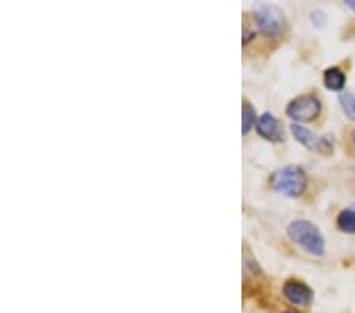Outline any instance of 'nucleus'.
<instances>
[{
	"label": "nucleus",
	"instance_id": "1",
	"mask_svg": "<svg viewBox=\"0 0 355 313\" xmlns=\"http://www.w3.org/2000/svg\"><path fill=\"white\" fill-rule=\"evenodd\" d=\"M288 236L297 246L314 256L325 253V241L319 228L308 220H294L288 226Z\"/></svg>",
	"mask_w": 355,
	"mask_h": 313
},
{
	"label": "nucleus",
	"instance_id": "2",
	"mask_svg": "<svg viewBox=\"0 0 355 313\" xmlns=\"http://www.w3.org/2000/svg\"><path fill=\"white\" fill-rule=\"evenodd\" d=\"M275 192L288 198H299L306 189V174L300 167H286L275 171L270 178Z\"/></svg>",
	"mask_w": 355,
	"mask_h": 313
},
{
	"label": "nucleus",
	"instance_id": "3",
	"mask_svg": "<svg viewBox=\"0 0 355 313\" xmlns=\"http://www.w3.org/2000/svg\"><path fill=\"white\" fill-rule=\"evenodd\" d=\"M254 22L262 33L268 37L282 35L286 28V18L282 8L272 3H257L254 7Z\"/></svg>",
	"mask_w": 355,
	"mask_h": 313
},
{
	"label": "nucleus",
	"instance_id": "4",
	"mask_svg": "<svg viewBox=\"0 0 355 313\" xmlns=\"http://www.w3.org/2000/svg\"><path fill=\"white\" fill-rule=\"evenodd\" d=\"M320 110H322V105H320V100L316 95H300L291 101L286 108V114L292 119V121L297 122H311L316 119Z\"/></svg>",
	"mask_w": 355,
	"mask_h": 313
},
{
	"label": "nucleus",
	"instance_id": "5",
	"mask_svg": "<svg viewBox=\"0 0 355 313\" xmlns=\"http://www.w3.org/2000/svg\"><path fill=\"white\" fill-rule=\"evenodd\" d=\"M291 132L302 146H305L306 149H310L313 152L330 153L331 151H334V138L329 135L319 136L316 133H313L310 128L303 127V125H300V124H292Z\"/></svg>",
	"mask_w": 355,
	"mask_h": 313
},
{
	"label": "nucleus",
	"instance_id": "6",
	"mask_svg": "<svg viewBox=\"0 0 355 313\" xmlns=\"http://www.w3.org/2000/svg\"><path fill=\"white\" fill-rule=\"evenodd\" d=\"M283 294L294 305H308L313 303V289L295 278H291L283 285Z\"/></svg>",
	"mask_w": 355,
	"mask_h": 313
},
{
	"label": "nucleus",
	"instance_id": "7",
	"mask_svg": "<svg viewBox=\"0 0 355 313\" xmlns=\"http://www.w3.org/2000/svg\"><path fill=\"white\" fill-rule=\"evenodd\" d=\"M256 130H257V133H259L262 138L267 141H272V142L284 141L283 124L279 122L272 112L262 114V116L259 117V121H257Z\"/></svg>",
	"mask_w": 355,
	"mask_h": 313
},
{
	"label": "nucleus",
	"instance_id": "8",
	"mask_svg": "<svg viewBox=\"0 0 355 313\" xmlns=\"http://www.w3.org/2000/svg\"><path fill=\"white\" fill-rule=\"evenodd\" d=\"M324 85L329 90H343L346 85V75L338 67H330L324 71Z\"/></svg>",
	"mask_w": 355,
	"mask_h": 313
},
{
	"label": "nucleus",
	"instance_id": "9",
	"mask_svg": "<svg viewBox=\"0 0 355 313\" xmlns=\"http://www.w3.org/2000/svg\"><path fill=\"white\" fill-rule=\"evenodd\" d=\"M336 226L340 228L343 232L354 235L355 232V210L354 209L341 210L340 215H338V219H336Z\"/></svg>",
	"mask_w": 355,
	"mask_h": 313
},
{
	"label": "nucleus",
	"instance_id": "10",
	"mask_svg": "<svg viewBox=\"0 0 355 313\" xmlns=\"http://www.w3.org/2000/svg\"><path fill=\"white\" fill-rule=\"evenodd\" d=\"M256 122V111L254 108L251 106L248 101H243V110H242V132L246 135L253 128V125Z\"/></svg>",
	"mask_w": 355,
	"mask_h": 313
},
{
	"label": "nucleus",
	"instance_id": "11",
	"mask_svg": "<svg viewBox=\"0 0 355 313\" xmlns=\"http://www.w3.org/2000/svg\"><path fill=\"white\" fill-rule=\"evenodd\" d=\"M340 103L346 116L355 121V92H343L340 95Z\"/></svg>",
	"mask_w": 355,
	"mask_h": 313
},
{
	"label": "nucleus",
	"instance_id": "12",
	"mask_svg": "<svg viewBox=\"0 0 355 313\" xmlns=\"http://www.w3.org/2000/svg\"><path fill=\"white\" fill-rule=\"evenodd\" d=\"M346 5H347V7H349V8H351L352 11H355V0H347V2H346Z\"/></svg>",
	"mask_w": 355,
	"mask_h": 313
},
{
	"label": "nucleus",
	"instance_id": "13",
	"mask_svg": "<svg viewBox=\"0 0 355 313\" xmlns=\"http://www.w3.org/2000/svg\"><path fill=\"white\" fill-rule=\"evenodd\" d=\"M284 313H299V312H295V310H286Z\"/></svg>",
	"mask_w": 355,
	"mask_h": 313
},
{
	"label": "nucleus",
	"instance_id": "14",
	"mask_svg": "<svg viewBox=\"0 0 355 313\" xmlns=\"http://www.w3.org/2000/svg\"><path fill=\"white\" fill-rule=\"evenodd\" d=\"M352 139H354V144H355V130H354V133H352Z\"/></svg>",
	"mask_w": 355,
	"mask_h": 313
},
{
	"label": "nucleus",
	"instance_id": "15",
	"mask_svg": "<svg viewBox=\"0 0 355 313\" xmlns=\"http://www.w3.org/2000/svg\"><path fill=\"white\" fill-rule=\"evenodd\" d=\"M354 210H355V209H354Z\"/></svg>",
	"mask_w": 355,
	"mask_h": 313
}]
</instances>
